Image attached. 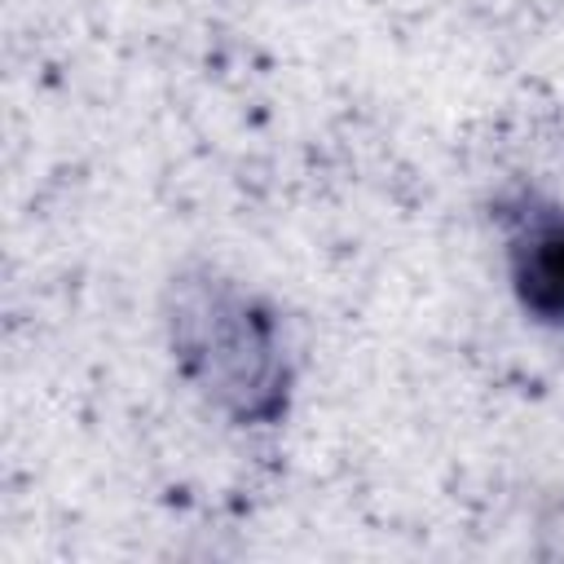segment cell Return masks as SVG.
I'll use <instances>...</instances> for the list:
<instances>
[{"instance_id":"cell-2","label":"cell","mask_w":564,"mask_h":564,"mask_svg":"<svg viewBox=\"0 0 564 564\" xmlns=\"http://www.w3.org/2000/svg\"><path fill=\"white\" fill-rule=\"evenodd\" d=\"M511 282L538 322L564 326V212H533L511 238Z\"/></svg>"},{"instance_id":"cell-1","label":"cell","mask_w":564,"mask_h":564,"mask_svg":"<svg viewBox=\"0 0 564 564\" xmlns=\"http://www.w3.org/2000/svg\"><path fill=\"white\" fill-rule=\"evenodd\" d=\"M273 330L247 300L229 291H207L194 313L181 317V357L220 401H234L238 414L278 410V357Z\"/></svg>"}]
</instances>
